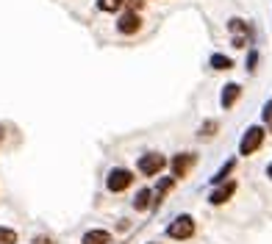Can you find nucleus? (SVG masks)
Here are the masks:
<instances>
[{
  "mask_svg": "<svg viewBox=\"0 0 272 244\" xmlns=\"http://www.w3.org/2000/svg\"><path fill=\"white\" fill-rule=\"evenodd\" d=\"M267 128L264 125H250L247 131L242 133V139H239V155H253L258 153L261 147H264V139H267Z\"/></svg>",
  "mask_w": 272,
  "mask_h": 244,
  "instance_id": "1",
  "label": "nucleus"
},
{
  "mask_svg": "<svg viewBox=\"0 0 272 244\" xmlns=\"http://www.w3.org/2000/svg\"><path fill=\"white\" fill-rule=\"evenodd\" d=\"M195 230H197L195 216H192V214H181V216H175L172 222L167 225V236L175 239V242H189V239L195 236Z\"/></svg>",
  "mask_w": 272,
  "mask_h": 244,
  "instance_id": "2",
  "label": "nucleus"
},
{
  "mask_svg": "<svg viewBox=\"0 0 272 244\" xmlns=\"http://www.w3.org/2000/svg\"><path fill=\"white\" fill-rule=\"evenodd\" d=\"M133 186V172L125 167H111L109 175H106V189L111 192V195H122L128 189Z\"/></svg>",
  "mask_w": 272,
  "mask_h": 244,
  "instance_id": "3",
  "label": "nucleus"
},
{
  "mask_svg": "<svg viewBox=\"0 0 272 244\" xmlns=\"http://www.w3.org/2000/svg\"><path fill=\"white\" fill-rule=\"evenodd\" d=\"M136 167H139V172L145 175V178H156V175H161L164 169L169 167V161L164 158L161 153H145Z\"/></svg>",
  "mask_w": 272,
  "mask_h": 244,
  "instance_id": "4",
  "label": "nucleus"
},
{
  "mask_svg": "<svg viewBox=\"0 0 272 244\" xmlns=\"http://www.w3.org/2000/svg\"><path fill=\"white\" fill-rule=\"evenodd\" d=\"M197 164V153H178L172 161H169V169H172V175L181 181V178H186L189 169Z\"/></svg>",
  "mask_w": 272,
  "mask_h": 244,
  "instance_id": "5",
  "label": "nucleus"
},
{
  "mask_svg": "<svg viewBox=\"0 0 272 244\" xmlns=\"http://www.w3.org/2000/svg\"><path fill=\"white\" fill-rule=\"evenodd\" d=\"M236 189H239V183H236V181H225V183H219V186L211 189L209 202H211V205H225V202H228L230 197L236 195Z\"/></svg>",
  "mask_w": 272,
  "mask_h": 244,
  "instance_id": "6",
  "label": "nucleus"
},
{
  "mask_svg": "<svg viewBox=\"0 0 272 244\" xmlns=\"http://www.w3.org/2000/svg\"><path fill=\"white\" fill-rule=\"evenodd\" d=\"M139 28H142V17H139V11H131L128 8L125 14L117 20V31L122 36H133V34H139Z\"/></svg>",
  "mask_w": 272,
  "mask_h": 244,
  "instance_id": "7",
  "label": "nucleus"
},
{
  "mask_svg": "<svg viewBox=\"0 0 272 244\" xmlns=\"http://www.w3.org/2000/svg\"><path fill=\"white\" fill-rule=\"evenodd\" d=\"M239 98H242V86L230 81V84H225V86H222V95H219V105H222L225 111H228V108H233V105L239 103Z\"/></svg>",
  "mask_w": 272,
  "mask_h": 244,
  "instance_id": "8",
  "label": "nucleus"
},
{
  "mask_svg": "<svg viewBox=\"0 0 272 244\" xmlns=\"http://www.w3.org/2000/svg\"><path fill=\"white\" fill-rule=\"evenodd\" d=\"M175 183H178V178H175V175H172V178H161L159 186H156V202H153V208H159L161 202H164V197H167L169 192L175 189Z\"/></svg>",
  "mask_w": 272,
  "mask_h": 244,
  "instance_id": "9",
  "label": "nucleus"
},
{
  "mask_svg": "<svg viewBox=\"0 0 272 244\" xmlns=\"http://www.w3.org/2000/svg\"><path fill=\"white\" fill-rule=\"evenodd\" d=\"M233 169H236V158H228L222 167H219L214 175H211V181H209V183H211V186H219V183H225V181L230 178V172H233Z\"/></svg>",
  "mask_w": 272,
  "mask_h": 244,
  "instance_id": "10",
  "label": "nucleus"
},
{
  "mask_svg": "<svg viewBox=\"0 0 272 244\" xmlns=\"http://www.w3.org/2000/svg\"><path fill=\"white\" fill-rule=\"evenodd\" d=\"M153 197H156V192H150V189H139L136 197H133V208H136V211H147L156 202Z\"/></svg>",
  "mask_w": 272,
  "mask_h": 244,
  "instance_id": "11",
  "label": "nucleus"
},
{
  "mask_svg": "<svg viewBox=\"0 0 272 244\" xmlns=\"http://www.w3.org/2000/svg\"><path fill=\"white\" fill-rule=\"evenodd\" d=\"M81 244H111V233L109 230H86Z\"/></svg>",
  "mask_w": 272,
  "mask_h": 244,
  "instance_id": "12",
  "label": "nucleus"
},
{
  "mask_svg": "<svg viewBox=\"0 0 272 244\" xmlns=\"http://www.w3.org/2000/svg\"><path fill=\"white\" fill-rule=\"evenodd\" d=\"M228 31H230V36H236V34L253 36V25L247 20H242V17H230V20H228Z\"/></svg>",
  "mask_w": 272,
  "mask_h": 244,
  "instance_id": "13",
  "label": "nucleus"
},
{
  "mask_svg": "<svg viewBox=\"0 0 272 244\" xmlns=\"http://www.w3.org/2000/svg\"><path fill=\"white\" fill-rule=\"evenodd\" d=\"M209 67L211 70H233V58L230 56H225V53H211V58H209Z\"/></svg>",
  "mask_w": 272,
  "mask_h": 244,
  "instance_id": "14",
  "label": "nucleus"
},
{
  "mask_svg": "<svg viewBox=\"0 0 272 244\" xmlns=\"http://www.w3.org/2000/svg\"><path fill=\"white\" fill-rule=\"evenodd\" d=\"M217 131H219V122L217 119H206L200 125V131H197V136L200 139H211V136H217Z\"/></svg>",
  "mask_w": 272,
  "mask_h": 244,
  "instance_id": "15",
  "label": "nucleus"
},
{
  "mask_svg": "<svg viewBox=\"0 0 272 244\" xmlns=\"http://www.w3.org/2000/svg\"><path fill=\"white\" fill-rule=\"evenodd\" d=\"M122 6H125V0H98V8L106 11V14H114V11H119Z\"/></svg>",
  "mask_w": 272,
  "mask_h": 244,
  "instance_id": "16",
  "label": "nucleus"
},
{
  "mask_svg": "<svg viewBox=\"0 0 272 244\" xmlns=\"http://www.w3.org/2000/svg\"><path fill=\"white\" fill-rule=\"evenodd\" d=\"M256 67H258V50L250 48V50H247V58H244V70L253 75V72H256Z\"/></svg>",
  "mask_w": 272,
  "mask_h": 244,
  "instance_id": "17",
  "label": "nucleus"
},
{
  "mask_svg": "<svg viewBox=\"0 0 272 244\" xmlns=\"http://www.w3.org/2000/svg\"><path fill=\"white\" fill-rule=\"evenodd\" d=\"M0 244H17V233L11 228H3L0 225Z\"/></svg>",
  "mask_w": 272,
  "mask_h": 244,
  "instance_id": "18",
  "label": "nucleus"
},
{
  "mask_svg": "<svg viewBox=\"0 0 272 244\" xmlns=\"http://www.w3.org/2000/svg\"><path fill=\"white\" fill-rule=\"evenodd\" d=\"M250 42H253V36H247V34H236L233 39H230V45H233V48H239V50L247 48Z\"/></svg>",
  "mask_w": 272,
  "mask_h": 244,
  "instance_id": "19",
  "label": "nucleus"
},
{
  "mask_svg": "<svg viewBox=\"0 0 272 244\" xmlns=\"http://www.w3.org/2000/svg\"><path fill=\"white\" fill-rule=\"evenodd\" d=\"M261 119H264V122H272V98L267 100L264 108H261Z\"/></svg>",
  "mask_w": 272,
  "mask_h": 244,
  "instance_id": "20",
  "label": "nucleus"
},
{
  "mask_svg": "<svg viewBox=\"0 0 272 244\" xmlns=\"http://www.w3.org/2000/svg\"><path fill=\"white\" fill-rule=\"evenodd\" d=\"M125 6L131 8V11H139V8L145 6V0H125Z\"/></svg>",
  "mask_w": 272,
  "mask_h": 244,
  "instance_id": "21",
  "label": "nucleus"
},
{
  "mask_svg": "<svg viewBox=\"0 0 272 244\" xmlns=\"http://www.w3.org/2000/svg\"><path fill=\"white\" fill-rule=\"evenodd\" d=\"M36 244H53V239H50V236H39V239H36Z\"/></svg>",
  "mask_w": 272,
  "mask_h": 244,
  "instance_id": "22",
  "label": "nucleus"
},
{
  "mask_svg": "<svg viewBox=\"0 0 272 244\" xmlns=\"http://www.w3.org/2000/svg\"><path fill=\"white\" fill-rule=\"evenodd\" d=\"M267 178L272 181V161H270V167H267Z\"/></svg>",
  "mask_w": 272,
  "mask_h": 244,
  "instance_id": "23",
  "label": "nucleus"
},
{
  "mask_svg": "<svg viewBox=\"0 0 272 244\" xmlns=\"http://www.w3.org/2000/svg\"><path fill=\"white\" fill-rule=\"evenodd\" d=\"M267 125H270V128H267V131H270V133H272V122H267Z\"/></svg>",
  "mask_w": 272,
  "mask_h": 244,
  "instance_id": "24",
  "label": "nucleus"
},
{
  "mask_svg": "<svg viewBox=\"0 0 272 244\" xmlns=\"http://www.w3.org/2000/svg\"><path fill=\"white\" fill-rule=\"evenodd\" d=\"M3 136H6V133H3V128H0V139H3Z\"/></svg>",
  "mask_w": 272,
  "mask_h": 244,
  "instance_id": "25",
  "label": "nucleus"
},
{
  "mask_svg": "<svg viewBox=\"0 0 272 244\" xmlns=\"http://www.w3.org/2000/svg\"><path fill=\"white\" fill-rule=\"evenodd\" d=\"M147 244H159V242H147Z\"/></svg>",
  "mask_w": 272,
  "mask_h": 244,
  "instance_id": "26",
  "label": "nucleus"
}]
</instances>
